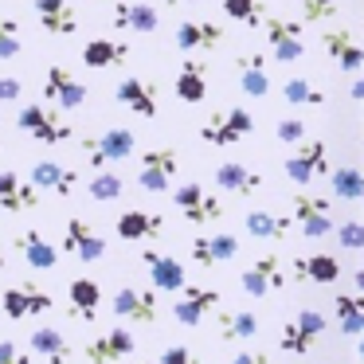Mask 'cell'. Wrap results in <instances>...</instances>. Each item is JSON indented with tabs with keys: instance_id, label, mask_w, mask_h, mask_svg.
Instances as JSON below:
<instances>
[{
	"instance_id": "6da1fadb",
	"label": "cell",
	"mask_w": 364,
	"mask_h": 364,
	"mask_svg": "<svg viewBox=\"0 0 364 364\" xmlns=\"http://www.w3.org/2000/svg\"><path fill=\"white\" fill-rule=\"evenodd\" d=\"M79 149H82V157H87L90 168H106V165H118V161H129V157H134L137 141H134V129L114 126V129H106V134L82 137Z\"/></svg>"
},
{
	"instance_id": "7a4b0ae2",
	"label": "cell",
	"mask_w": 364,
	"mask_h": 364,
	"mask_svg": "<svg viewBox=\"0 0 364 364\" xmlns=\"http://www.w3.org/2000/svg\"><path fill=\"white\" fill-rule=\"evenodd\" d=\"M247 134H255V114L247 106H228V110H215L212 118L200 126V141L204 145H239Z\"/></svg>"
},
{
	"instance_id": "3957f363",
	"label": "cell",
	"mask_w": 364,
	"mask_h": 364,
	"mask_svg": "<svg viewBox=\"0 0 364 364\" xmlns=\"http://www.w3.org/2000/svg\"><path fill=\"white\" fill-rule=\"evenodd\" d=\"M321 337H325V314L321 309H301L294 321L282 325V333H278V348H282L286 356H309Z\"/></svg>"
},
{
	"instance_id": "277c9868",
	"label": "cell",
	"mask_w": 364,
	"mask_h": 364,
	"mask_svg": "<svg viewBox=\"0 0 364 364\" xmlns=\"http://www.w3.org/2000/svg\"><path fill=\"white\" fill-rule=\"evenodd\" d=\"M173 204H176V212L188 223H196V228L223 220V212H228V204H223L220 196H212L200 181H188V184H181V188H173Z\"/></svg>"
},
{
	"instance_id": "5b68a950",
	"label": "cell",
	"mask_w": 364,
	"mask_h": 364,
	"mask_svg": "<svg viewBox=\"0 0 364 364\" xmlns=\"http://www.w3.org/2000/svg\"><path fill=\"white\" fill-rule=\"evenodd\" d=\"M16 126L24 129L32 141H40V145H63L67 137H71V126H67L63 118H59L51 106H43V102H28V106H20V114H16Z\"/></svg>"
},
{
	"instance_id": "8992f818",
	"label": "cell",
	"mask_w": 364,
	"mask_h": 364,
	"mask_svg": "<svg viewBox=\"0 0 364 364\" xmlns=\"http://www.w3.org/2000/svg\"><path fill=\"white\" fill-rule=\"evenodd\" d=\"M286 278H290V267H286L282 255H259V259L243 270L239 286H243L247 298H267V294L282 290Z\"/></svg>"
},
{
	"instance_id": "52a82bcc",
	"label": "cell",
	"mask_w": 364,
	"mask_h": 364,
	"mask_svg": "<svg viewBox=\"0 0 364 364\" xmlns=\"http://www.w3.org/2000/svg\"><path fill=\"white\" fill-rule=\"evenodd\" d=\"M114 317L122 321H137V325H157L161 317V290H141V286H122L110 301Z\"/></svg>"
},
{
	"instance_id": "ba28073f",
	"label": "cell",
	"mask_w": 364,
	"mask_h": 364,
	"mask_svg": "<svg viewBox=\"0 0 364 364\" xmlns=\"http://www.w3.org/2000/svg\"><path fill=\"white\" fill-rule=\"evenodd\" d=\"M290 215H294V228H301L306 239H325L329 231H337L329 196H294Z\"/></svg>"
},
{
	"instance_id": "9c48e42d",
	"label": "cell",
	"mask_w": 364,
	"mask_h": 364,
	"mask_svg": "<svg viewBox=\"0 0 364 364\" xmlns=\"http://www.w3.org/2000/svg\"><path fill=\"white\" fill-rule=\"evenodd\" d=\"M176 168H181V157H176L173 145H161V149H149L141 157V168H137V188L145 192H168L176 181Z\"/></svg>"
},
{
	"instance_id": "30bf717a",
	"label": "cell",
	"mask_w": 364,
	"mask_h": 364,
	"mask_svg": "<svg viewBox=\"0 0 364 364\" xmlns=\"http://www.w3.org/2000/svg\"><path fill=\"white\" fill-rule=\"evenodd\" d=\"M325 161H329L325 141H321V137H306V141H301L298 149L282 161V173H286V181H294V184H309L314 176H321L325 168H329Z\"/></svg>"
},
{
	"instance_id": "8fae6325",
	"label": "cell",
	"mask_w": 364,
	"mask_h": 364,
	"mask_svg": "<svg viewBox=\"0 0 364 364\" xmlns=\"http://www.w3.org/2000/svg\"><path fill=\"white\" fill-rule=\"evenodd\" d=\"M87 82L75 79L67 67H48V75H43V102H55L59 110H79L82 102H87Z\"/></svg>"
},
{
	"instance_id": "7c38bea8",
	"label": "cell",
	"mask_w": 364,
	"mask_h": 364,
	"mask_svg": "<svg viewBox=\"0 0 364 364\" xmlns=\"http://www.w3.org/2000/svg\"><path fill=\"white\" fill-rule=\"evenodd\" d=\"M0 306H4V317H9V321H24V317L48 314L55 301H51L48 290H40V286L24 282V286H9V290L0 294Z\"/></svg>"
},
{
	"instance_id": "4fadbf2b",
	"label": "cell",
	"mask_w": 364,
	"mask_h": 364,
	"mask_svg": "<svg viewBox=\"0 0 364 364\" xmlns=\"http://www.w3.org/2000/svg\"><path fill=\"white\" fill-rule=\"evenodd\" d=\"M220 301H223L220 290H212V286H184L181 298L173 301V317L181 325H188V329H196L208 314L220 309Z\"/></svg>"
},
{
	"instance_id": "5bb4252c",
	"label": "cell",
	"mask_w": 364,
	"mask_h": 364,
	"mask_svg": "<svg viewBox=\"0 0 364 364\" xmlns=\"http://www.w3.org/2000/svg\"><path fill=\"white\" fill-rule=\"evenodd\" d=\"M262 28H267V43H270V55L278 63H298L306 55V43H301V28L290 24L282 16H262Z\"/></svg>"
},
{
	"instance_id": "9a60e30c",
	"label": "cell",
	"mask_w": 364,
	"mask_h": 364,
	"mask_svg": "<svg viewBox=\"0 0 364 364\" xmlns=\"http://www.w3.org/2000/svg\"><path fill=\"white\" fill-rule=\"evenodd\" d=\"M114 98H118L126 110H134L137 118H157L161 110V98H157V82L153 79H141V75H126V79L114 87Z\"/></svg>"
},
{
	"instance_id": "2e32d148",
	"label": "cell",
	"mask_w": 364,
	"mask_h": 364,
	"mask_svg": "<svg viewBox=\"0 0 364 364\" xmlns=\"http://www.w3.org/2000/svg\"><path fill=\"white\" fill-rule=\"evenodd\" d=\"M63 251L75 255L79 262H102L106 255V239L98 235L95 228H90L87 220H67V231H63Z\"/></svg>"
},
{
	"instance_id": "e0dca14e",
	"label": "cell",
	"mask_w": 364,
	"mask_h": 364,
	"mask_svg": "<svg viewBox=\"0 0 364 364\" xmlns=\"http://www.w3.org/2000/svg\"><path fill=\"white\" fill-rule=\"evenodd\" d=\"M137 353V341L129 329H122V325H114V329H106L102 337H95L87 348H82V356H87V364H118L122 356Z\"/></svg>"
},
{
	"instance_id": "ac0fdd59",
	"label": "cell",
	"mask_w": 364,
	"mask_h": 364,
	"mask_svg": "<svg viewBox=\"0 0 364 364\" xmlns=\"http://www.w3.org/2000/svg\"><path fill=\"white\" fill-rule=\"evenodd\" d=\"M36 204H40V184L32 176L24 181L12 168H0V208L16 215V212H32Z\"/></svg>"
},
{
	"instance_id": "d6986e66",
	"label": "cell",
	"mask_w": 364,
	"mask_h": 364,
	"mask_svg": "<svg viewBox=\"0 0 364 364\" xmlns=\"http://www.w3.org/2000/svg\"><path fill=\"white\" fill-rule=\"evenodd\" d=\"M110 24L118 28V32H137V36H149L161 28V16L153 4H145V0H118L110 12Z\"/></svg>"
},
{
	"instance_id": "ffe728a7",
	"label": "cell",
	"mask_w": 364,
	"mask_h": 364,
	"mask_svg": "<svg viewBox=\"0 0 364 364\" xmlns=\"http://www.w3.org/2000/svg\"><path fill=\"white\" fill-rule=\"evenodd\" d=\"M145 270H149V282L157 286L161 294H181L188 286V274H184V262L173 259V255H161V251H145L141 255Z\"/></svg>"
},
{
	"instance_id": "44dd1931",
	"label": "cell",
	"mask_w": 364,
	"mask_h": 364,
	"mask_svg": "<svg viewBox=\"0 0 364 364\" xmlns=\"http://www.w3.org/2000/svg\"><path fill=\"white\" fill-rule=\"evenodd\" d=\"M290 278L298 286H329L341 278V262L333 255H301V259H290Z\"/></svg>"
},
{
	"instance_id": "7402d4cb",
	"label": "cell",
	"mask_w": 364,
	"mask_h": 364,
	"mask_svg": "<svg viewBox=\"0 0 364 364\" xmlns=\"http://www.w3.org/2000/svg\"><path fill=\"white\" fill-rule=\"evenodd\" d=\"M212 181H215V188L228 192V196H255V192L262 188V173H255L243 161H223V165H215Z\"/></svg>"
},
{
	"instance_id": "603a6c76",
	"label": "cell",
	"mask_w": 364,
	"mask_h": 364,
	"mask_svg": "<svg viewBox=\"0 0 364 364\" xmlns=\"http://www.w3.org/2000/svg\"><path fill=\"white\" fill-rule=\"evenodd\" d=\"M192 259L200 267H220V262H231L239 255V239L228 235V231H208V235H196L192 239Z\"/></svg>"
},
{
	"instance_id": "cb8c5ba5",
	"label": "cell",
	"mask_w": 364,
	"mask_h": 364,
	"mask_svg": "<svg viewBox=\"0 0 364 364\" xmlns=\"http://www.w3.org/2000/svg\"><path fill=\"white\" fill-rule=\"evenodd\" d=\"M16 251L24 255V262H28V267H36V270H55L59 267V247L51 243L40 228H24V231H20V235H16Z\"/></svg>"
},
{
	"instance_id": "d4e9b609",
	"label": "cell",
	"mask_w": 364,
	"mask_h": 364,
	"mask_svg": "<svg viewBox=\"0 0 364 364\" xmlns=\"http://www.w3.org/2000/svg\"><path fill=\"white\" fill-rule=\"evenodd\" d=\"M220 43H223V28L212 24V20H184L176 28V48L184 55H192V51H215Z\"/></svg>"
},
{
	"instance_id": "484cf974",
	"label": "cell",
	"mask_w": 364,
	"mask_h": 364,
	"mask_svg": "<svg viewBox=\"0 0 364 364\" xmlns=\"http://www.w3.org/2000/svg\"><path fill=\"white\" fill-rule=\"evenodd\" d=\"M325 51H329V59L341 67V71H364V48L356 43L353 32H345V28H329V32L321 36Z\"/></svg>"
},
{
	"instance_id": "4316f807",
	"label": "cell",
	"mask_w": 364,
	"mask_h": 364,
	"mask_svg": "<svg viewBox=\"0 0 364 364\" xmlns=\"http://www.w3.org/2000/svg\"><path fill=\"white\" fill-rule=\"evenodd\" d=\"M36 20L48 36H75L79 16H75L71 0H36Z\"/></svg>"
},
{
	"instance_id": "83f0119b",
	"label": "cell",
	"mask_w": 364,
	"mask_h": 364,
	"mask_svg": "<svg viewBox=\"0 0 364 364\" xmlns=\"http://www.w3.org/2000/svg\"><path fill=\"white\" fill-rule=\"evenodd\" d=\"M67 309H71L75 321H98V309H102V286L95 278H75L71 290H67Z\"/></svg>"
},
{
	"instance_id": "f1b7e54d",
	"label": "cell",
	"mask_w": 364,
	"mask_h": 364,
	"mask_svg": "<svg viewBox=\"0 0 364 364\" xmlns=\"http://www.w3.org/2000/svg\"><path fill=\"white\" fill-rule=\"evenodd\" d=\"M239 67V87L247 98H267L270 95V75H267V59L259 51H239L235 55Z\"/></svg>"
},
{
	"instance_id": "f546056e",
	"label": "cell",
	"mask_w": 364,
	"mask_h": 364,
	"mask_svg": "<svg viewBox=\"0 0 364 364\" xmlns=\"http://www.w3.org/2000/svg\"><path fill=\"white\" fill-rule=\"evenodd\" d=\"M157 235H165V215L141 212V208L118 215V239H126V243H141V239H157Z\"/></svg>"
},
{
	"instance_id": "4dcf8cb0",
	"label": "cell",
	"mask_w": 364,
	"mask_h": 364,
	"mask_svg": "<svg viewBox=\"0 0 364 364\" xmlns=\"http://www.w3.org/2000/svg\"><path fill=\"white\" fill-rule=\"evenodd\" d=\"M129 55H134V48H129L126 40H87V48H82V63H87L90 71L122 67V63H129Z\"/></svg>"
},
{
	"instance_id": "1f68e13d",
	"label": "cell",
	"mask_w": 364,
	"mask_h": 364,
	"mask_svg": "<svg viewBox=\"0 0 364 364\" xmlns=\"http://www.w3.org/2000/svg\"><path fill=\"white\" fill-rule=\"evenodd\" d=\"M32 181L40 184V192H51V196H71L75 184H79V176H75V168L59 165V161H36V165H32Z\"/></svg>"
},
{
	"instance_id": "d6a6232c",
	"label": "cell",
	"mask_w": 364,
	"mask_h": 364,
	"mask_svg": "<svg viewBox=\"0 0 364 364\" xmlns=\"http://www.w3.org/2000/svg\"><path fill=\"white\" fill-rule=\"evenodd\" d=\"M173 90H176V98L188 102V106L204 102V98H208V67L200 63V59H184L181 71H176Z\"/></svg>"
},
{
	"instance_id": "836d02e7",
	"label": "cell",
	"mask_w": 364,
	"mask_h": 364,
	"mask_svg": "<svg viewBox=\"0 0 364 364\" xmlns=\"http://www.w3.org/2000/svg\"><path fill=\"white\" fill-rule=\"evenodd\" d=\"M28 348H32V353H40L48 364H67V360H71V341H67L55 325H40V329H32Z\"/></svg>"
},
{
	"instance_id": "e575fe53",
	"label": "cell",
	"mask_w": 364,
	"mask_h": 364,
	"mask_svg": "<svg viewBox=\"0 0 364 364\" xmlns=\"http://www.w3.org/2000/svg\"><path fill=\"white\" fill-rule=\"evenodd\" d=\"M333 314H337V325L345 337H360L364 333V290H356V294L341 290L333 298Z\"/></svg>"
},
{
	"instance_id": "d590c367",
	"label": "cell",
	"mask_w": 364,
	"mask_h": 364,
	"mask_svg": "<svg viewBox=\"0 0 364 364\" xmlns=\"http://www.w3.org/2000/svg\"><path fill=\"white\" fill-rule=\"evenodd\" d=\"M333 196L348 200V204H364V168L360 165H341L329 173Z\"/></svg>"
},
{
	"instance_id": "8d00e7d4",
	"label": "cell",
	"mask_w": 364,
	"mask_h": 364,
	"mask_svg": "<svg viewBox=\"0 0 364 364\" xmlns=\"http://www.w3.org/2000/svg\"><path fill=\"white\" fill-rule=\"evenodd\" d=\"M247 235L251 239H286L290 235L294 215H278V212H247Z\"/></svg>"
},
{
	"instance_id": "74e56055",
	"label": "cell",
	"mask_w": 364,
	"mask_h": 364,
	"mask_svg": "<svg viewBox=\"0 0 364 364\" xmlns=\"http://www.w3.org/2000/svg\"><path fill=\"white\" fill-rule=\"evenodd\" d=\"M259 329H262V321L251 309H235V314L220 317V341H251V337H259Z\"/></svg>"
},
{
	"instance_id": "f35d334b",
	"label": "cell",
	"mask_w": 364,
	"mask_h": 364,
	"mask_svg": "<svg viewBox=\"0 0 364 364\" xmlns=\"http://www.w3.org/2000/svg\"><path fill=\"white\" fill-rule=\"evenodd\" d=\"M282 98H286L290 106H321V102H325V90H317L309 79L294 75V79L282 82Z\"/></svg>"
},
{
	"instance_id": "ab89813d",
	"label": "cell",
	"mask_w": 364,
	"mask_h": 364,
	"mask_svg": "<svg viewBox=\"0 0 364 364\" xmlns=\"http://www.w3.org/2000/svg\"><path fill=\"white\" fill-rule=\"evenodd\" d=\"M90 200H98V204H110V200H118L122 192H126V181H122L118 173H110V168H98L95 181L87 184Z\"/></svg>"
},
{
	"instance_id": "60d3db41",
	"label": "cell",
	"mask_w": 364,
	"mask_h": 364,
	"mask_svg": "<svg viewBox=\"0 0 364 364\" xmlns=\"http://www.w3.org/2000/svg\"><path fill=\"white\" fill-rule=\"evenodd\" d=\"M24 51V40H20V24L12 16H0V63H9Z\"/></svg>"
},
{
	"instance_id": "b9f144b4",
	"label": "cell",
	"mask_w": 364,
	"mask_h": 364,
	"mask_svg": "<svg viewBox=\"0 0 364 364\" xmlns=\"http://www.w3.org/2000/svg\"><path fill=\"white\" fill-rule=\"evenodd\" d=\"M223 12H228L231 20H239V24H247V28H259V20H262L259 0H223Z\"/></svg>"
},
{
	"instance_id": "7bdbcfd3",
	"label": "cell",
	"mask_w": 364,
	"mask_h": 364,
	"mask_svg": "<svg viewBox=\"0 0 364 364\" xmlns=\"http://www.w3.org/2000/svg\"><path fill=\"white\" fill-rule=\"evenodd\" d=\"M333 235H337V243L345 247V251H364V223L360 220H345Z\"/></svg>"
},
{
	"instance_id": "ee69618b",
	"label": "cell",
	"mask_w": 364,
	"mask_h": 364,
	"mask_svg": "<svg viewBox=\"0 0 364 364\" xmlns=\"http://www.w3.org/2000/svg\"><path fill=\"white\" fill-rule=\"evenodd\" d=\"M337 9H341V0H301V20H306V24H321V20H329Z\"/></svg>"
},
{
	"instance_id": "f6af8a7d",
	"label": "cell",
	"mask_w": 364,
	"mask_h": 364,
	"mask_svg": "<svg viewBox=\"0 0 364 364\" xmlns=\"http://www.w3.org/2000/svg\"><path fill=\"white\" fill-rule=\"evenodd\" d=\"M306 134H309V129H306V122H298V118H282V122H278V141H282V145H301V141H306Z\"/></svg>"
},
{
	"instance_id": "bcb514c9",
	"label": "cell",
	"mask_w": 364,
	"mask_h": 364,
	"mask_svg": "<svg viewBox=\"0 0 364 364\" xmlns=\"http://www.w3.org/2000/svg\"><path fill=\"white\" fill-rule=\"evenodd\" d=\"M161 364H200V356L192 353L188 345H168L165 353H161Z\"/></svg>"
},
{
	"instance_id": "7dc6e473",
	"label": "cell",
	"mask_w": 364,
	"mask_h": 364,
	"mask_svg": "<svg viewBox=\"0 0 364 364\" xmlns=\"http://www.w3.org/2000/svg\"><path fill=\"white\" fill-rule=\"evenodd\" d=\"M0 102H24V82L4 75V79H0Z\"/></svg>"
},
{
	"instance_id": "c3c4849f",
	"label": "cell",
	"mask_w": 364,
	"mask_h": 364,
	"mask_svg": "<svg viewBox=\"0 0 364 364\" xmlns=\"http://www.w3.org/2000/svg\"><path fill=\"white\" fill-rule=\"evenodd\" d=\"M0 364H36L32 353H20L12 341H0Z\"/></svg>"
},
{
	"instance_id": "681fc988",
	"label": "cell",
	"mask_w": 364,
	"mask_h": 364,
	"mask_svg": "<svg viewBox=\"0 0 364 364\" xmlns=\"http://www.w3.org/2000/svg\"><path fill=\"white\" fill-rule=\"evenodd\" d=\"M228 364H270L267 353H255V348H247V353H235Z\"/></svg>"
},
{
	"instance_id": "f907efd6",
	"label": "cell",
	"mask_w": 364,
	"mask_h": 364,
	"mask_svg": "<svg viewBox=\"0 0 364 364\" xmlns=\"http://www.w3.org/2000/svg\"><path fill=\"white\" fill-rule=\"evenodd\" d=\"M348 95H353V102H360V106H364V71L353 79V87H348Z\"/></svg>"
},
{
	"instance_id": "816d5d0a",
	"label": "cell",
	"mask_w": 364,
	"mask_h": 364,
	"mask_svg": "<svg viewBox=\"0 0 364 364\" xmlns=\"http://www.w3.org/2000/svg\"><path fill=\"white\" fill-rule=\"evenodd\" d=\"M353 286H356V290H364V267L353 270Z\"/></svg>"
},
{
	"instance_id": "f5cc1de1",
	"label": "cell",
	"mask_w": 364,
	"mask_h": 364,
	"mask_svg": "<svg viewBox=\"0 0 364 364\" xmlns=\"http://www.w3.org/2000/svg\"><path fill=\"white\" fill-rule=\"evenodd\" d=\"M356 356L364 360V333H360V345H356Z\"/></svg>"
},
{
	"instance_id": "db71d44e",
	"label": "cell",
	"mask_w": 364,
	"mask_h": 364,
	"mask_svg": "<svg viewBox=\"0 0 364 364\" xmlns=\"http://www.w3.org/2000/svg\"><path fill=\"white\" fill-rule=\"evenodd\" d=\"M165 4H196V0H165Z\"/></svg>"
},
{
	"instance_id": "11a10c76",
	"label": "cell",
	"mask_w": 364,
	"mask_h": 364,
	"mask_svg": "<svg viewBox=\"0 0 364 364\" xmlns=\"http://www.w3.org/2000/svg\"><path fill=\"white\" fill-rule=\"evenodd\" d=\"M0 270H4V251H0Z\"/></svg>"
},
{
	"instance_id": "9f6ffc18",
	"label": "cell",
	"mask_w": 364,
	"mask_h": 364,
	"mask_svg": "<svg viewBox=\"0 0 364 364\" xmlns=\"http://www.w3.org/2000/svg\"><path fill=\"white\" fill-rule=\"evenodd\" d=\"M137 364H153V360H137Z\"/></svg>"
},
{
	"instance_id": "6f0895ef",
	"label": "cell",
	"mask_w": 364,
	"mask_h": 364,
	"mask_svg": "<svg viewBox=\"0 0 364 364\" xmlns=\"http://www.w3.org/2000/svg\"><path fill=\"white\" fill-rule=\"evenodd\" d=\"M360 149H364V134H360Z\"/></svg>"
},
{
	"instance_id": "680465c9",
	"label": "cell",
	"mask_w": 364,
	"mask_h": 364,
	"mask_svg": "<svg viewBox=\"0 0 364 364\" xmlns=\"http://www.w3.org/2000/svg\"><path fill=\"white\" fill-rule=\"evenodd\" d=\"M0 153H4V141H0Z\"/></svg>"
}]
</instances>
